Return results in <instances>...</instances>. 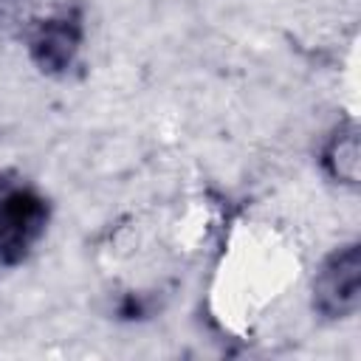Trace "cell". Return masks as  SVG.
<instances>
[{
	"label": "cell",
	"mask_w": 361,
	"mask_h": 361,
	"mask_svg": "<svg viewBox=\"0 0 361 361\" xmlns=\"http://www.w3.org/2000/svg\"><path fill=\"white\" fill-rule=\"evenodd\" d=\"M48 220L45 200L31 189H3L0 192V259L20 262Z\"/></svg>",
	"instance_id": "obj_2"
},
{
	"label": "cell",
	"mask_w": 361,
	"mask_h": 361,
	"mask_svg": "<svg viewBox=\"0 0 361 361\" xmlns=\"http://www.w3.org/2000/svg\"><path fill=\"white\" fill-rule=\"evenodd\" d=\"M361 305V248L350 243L336 248L313 279V307L327 319H344Z\"/></svg>",
	"instance_id": "obj_1"
},
{
	"label": "cell",
	"mask_w": 361,
	"mask_h": 361,
	"mask_svg": "<svg viewBox=\"0 0 361 361\" xmlns=\"http://www.w3.org/2000/svg\"><path fill=\"white\" fill-rule=\"evenodd\" d=\"M82 42V23H79V14H59V17H51L45 20L34 37H31V59L48 71V73H56V71H65L76 54Z\"/></svg>",
	"instance_id": "obj_3"
},
{
	"label": "cell",
	"mask_w": 361,
	"mask_h": 361,
	"mask_svg": "<svg viewBox=\"0 0 361 361\" xmlns=\"http://www.w3.org/2000/svg\"><path fill=\"white\" fill-rule=\"evenodd\" d=\"M324 164L333 178L347 180V183L358 180V135H355V130H347L330 141V147L324 152Z\"/></svg>",
	"instance_id": "obj_4"
}]
</instances>
